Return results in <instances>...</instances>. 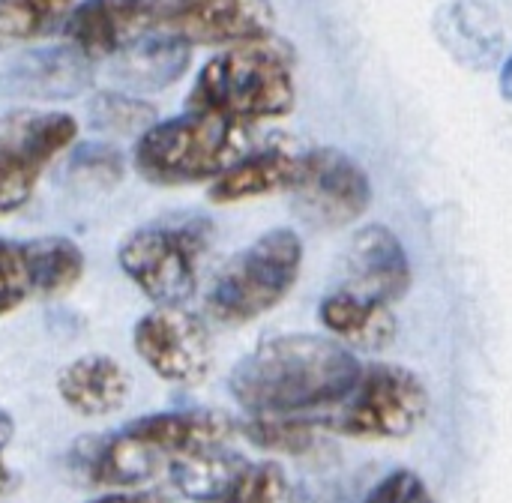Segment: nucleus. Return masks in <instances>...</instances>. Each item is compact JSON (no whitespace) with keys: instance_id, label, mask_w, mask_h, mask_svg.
Listing matches in <instances>:
<instances>
[{"instance_id":"f257e3e1","label":"nucleus","mask_w":512,"mask_h":503,"mask_svg":"<svg viewBox=\"0 0 512 503\" xmlns=\"http://www.w3.org/2000/svg\"><path fill=\"white\" fill-rule=\"evenodd\" d=\"M363 366L324 336H279L231 372V393L252 417H306L351 393Z\"/></svg>"},{"instance_id":"f03ea898","label":"nucleus","mask_w":512,"mask_h":503,"mask_svg":"<svg viewBox=\"0 0 512 503\" xmlns=\"http://www.w3.org/2000/svg\"><path fill=\"white\" fill-rule=\"evenodd\" d=\"M291 69V48L273 36L231 45L198 72L189 108L213 111L237 123L282 117L294 108Z\"/></svg>"},{"instance_id":"7ed1b4c3","label":"nucleus","mask_w":512,"mask_h":503,"mask_svg":"<svg viewBox=\"0 0 512 503\" xmlns=\"http://www.w3.org/2000/svg\"><path fill=\"white\" fill-rule=\"evenodd\" d=\"M252 153L249 123L213 111H186L153 123L135 144V168L159 186L216 180L237 159Z\"/></svg>"},{"instance_id":"20e7f679","label":"nucleus","mask_w":512,"mask_h":503,"mask_svg":"<svg viewBox=\"0 0 512 503\" xmlns=\"http://www.w3.org/2000/svg\"><path fill=\"white\" fill-rule=\"evenodd\" d=\"M213 231V222L195 213L162 216L132 231L123 240L117 261L156 306H183L198 285Z\"/></svg>"},{"instance_id":"39448f33","label":"nucleus","mask_w":512,"mask_h":503,"mask_svg":"<svg viewBox=\"0 0 512 503\" xmlns=\"http://www.w3.org/2000/svg\"><path fill=\"white\" fill-rule=\"evenodd\" d=\"M303 264V243L294 231L276 228L237 252L207 291V312L219 324H246L279 306L294 288Z\"/></svg>"},{"instance_id":"423d86ee","label":"nucleus","mask_w":512,"mask_h":503,"mask_svg":"<svg viewBox=\"0 0 512 503\" xmlns=\"http://www.w3.org/2000/svg\"><path fill=\"white\" fill-rule=\"evenodd\" d=\"M429 408L426 387L402 366H369L345 399L324 414L327 426L354 438H402L414 432Z\"/></svg>"},{"instance_id":"0eeeda50","label":"nucleus","mask_w":512,"mask_h":503,"mask_svg":"<svg viewBox=\"0 0 512 503\" xmlns=\"http://www.w3.org/2000/svg\"><path fill=\"white\" fill-rule=\"evenodd\" d=\"M78 135L63 111H12L0 117V213L18 210L48 162Z\"/></svg>"},{"instance_id":"6e6552de","label":"nucleus","mask_w":512,"mask_h":503,"mask_svg":"<svg viewBox=\"0 0 512 503\" xmlns=\"http://www.w3.org/2000/svg\"><path fill=\"white\" fill-rule=\"evenodd\" d=\"M288 192L297 216L315 228H342L363 216L372 201L366 171L333 147H318L300 156V171Z\"/></svg>"},{"instance_id":"1a4fd4ad","label":"nucleus","mask_w":512,"mask_h":503,"mask_svg":"<svg viewBox=\"0 0 512 503\" xmlns=\"http://www.w3.org/2000/svg\"><path fill=\"white\" fill-rule=\"evenodd\" d=\"M168 474L192 503H279L285 495L276 465H252L225 447L171 459Z\"/></svg>"},{"instance_id":"9d476101","label":"nucleus","mask_w":512,"mask_h":503,"mask_svg":"<svg viewBox=\"0 0 512 503\" xmlns=\"http://www.w3.org/2000/svg\"><path fill=\"white\" fill-rule=\"evenodd\" d=\"M138 357L171 384H198L210 372L213 348L204 321L183 306H156L132 333Z\"/></svg>"},{"instance_id":"9b49d317","label":"nucleus","mask_w":512,"mask_h":503,"mask_svg":"<svg viewBox=\"0 0 512 503\" xmlns=\"http://www.w3.org/2000/svg\"><path fill=\"white\" fill-rule=\"evenodd\" d=\"M276 12L270 0H171L162 27L189 45H240L270 36Z\"/></svg>"},{"instance_id":"f8f14e48","label":"nucleus","mask_w":512,"mask_h":503,"mask_svg":"<svg viewBox=\"0 0 512 503\" xmlns=\"http://www.w3.org/2000/svg\"><path fill=\"white\" fill-rule=\"evenodd\" d=\"M165 0H81L66 15V39L87 60L114 57L162 24Z\"/></svg>"},{"instance_id":"ddd939ff","label":"nucleus","mask_w":512,"mask_h":503,"mask_svg":"<svg viewBox=\"0 0 512 503\" xmlns=\"http://www.w3.org/2000/svg\"><path fill=\"white\" fill-rule=\"evenodd\" d=\"M411 288V264L393 231L384 225H369L354 234L345 255V285L360 300L390 306L402 300Z\"/></svg>"},{"instance_id":"4468645a","label":"nucleus","mask_w":512,"mask_h":503,"mask_svg":"<svg viewBox=\"0 0 512 503\" xmlns=\"http://www.w3.org/2000/svg\"><path fill=\"white\" fill-rule=\"evenodd\" d=\"M132 438H138L144 447H150L162 459H180L204 450L225 447L234 435V423L222 411H171V414H153L141 417L126 426Z\"/></svg>"},{"instance_id":"2eb2a0df","label":"nucleus","mask_w":512,"mask_h":503,"mask_svg":"<svg viewBox=\"0 0 512 503\" xmlns=\"http://www.w3.org/2000/svg\"><path fill=\"white\" fill-rule=\"evenodd\" d=\"M75 462H78V471L87 477V483L117 489V492L141 489L165 465L162 456H156L150 447H144L126 429H120L114 435L90 438L87 444H81L75 450Z\"/></svg>"},{"instance_id":"dca6fc26","label":"nucleus","mask_w":512,"mask_h":503,"mask_svg":"<svg viewBox=\"0 0 512 503\" xmlns=\"http://www.w3.org/2000/svg\"><path fill=\"white\" fill-rule=\"evenodd\" d=\"M129 390V372L105 354L78 357L57 375V393L63 405L81 417H108L120 411L129 399Z\"/></svg>"},{"instance_id":"f3484780","label":"nucleus","mask_w":512,"mask_h":503,"mask_svg":"<svg viewBox=\"0 0 512 503\" xmlns=\"http://www.w3.org/2000/svg\"><path fill=\"white\" fill-rule=\"evenodd\" d=\"M297 171H300L297 153H288L282 147L252 150L213 180L210 201L213 204H237L246 198H261V195L291 189L297 180Z\"/></svg>"},{"instance_id":"a211bd4d","label":"nucleus","mask_w":512,"mask_h":503,"mask_svg":"<svg viewBox=\"0 0 512 503\" xmlns=\"http://www.w3.org/2000/svg\"><path fill=\"white\" fill-rule=\"evenodd\" d=\"M114 75L135 87V90H162L171 81H177L189 60H192V45L183 42L174 33H159V36H141L120 54H114Z\"/></svg>"},{"instance_id":"6ab92c4d","label":"nucleus","mask_w":512,"mask_h":503,"mask_svg":"<svg viewBox=\"0 0 512 503\" xmlns=\"http://www.w3.org/2000/svg\"><path fill=\"white\" fill-rule=\"evenodd\" d=\"M318 315L330 333H336L339 339H345L357 348H369V351L384 348L396 333V321L387 306L360 300L348 291H333L321 303Z\"/></svg>"},{"instance_id":"aec40b11","label":"nucleus","mask_w":512,"mask_h":503,"mask_svg":"<svg viewBox=\"0 0 512 503\" xmlns=\"http://www.w3.org/2000/svg\"><path fill=\"white\" fill-rule=\"evenodd\" d=\"M24 258L36 297H57L78 285L84 273L81 249L66 237H39L24 243Z\"/></svg>"},{"instance_id":"412c9836","label":"nucleus","mask_w":512,"mask_h":503,"mask_svg":"<svg viewBox=\"0 0 512 503\" xmlns=\"http://www.w3.org/2000/svg\"><path fill=\"white\" fill-rule=\"evenodd\" d=\"M21 90L33 93L36 99H63L84 87L87 81V57L75 48L36 54L18 72H12Z\"/></svg>"},{"instance_id":"4be33fe9","label":"nucleus","mask_w":512,"mask_h":503,"mask_svg":"<svg viewBox=\"0 0 512 503\" xmlns=\"http://www.w3.org/2000/svg\"><path fill=\"white\" fill-rule=\"evenodd\" d=\"M75 0H0V36L36 39L51 33L72 12Z\"/></svg>"},{"instance_id":"5701e85b","label":"nucleus","mask_w":512,"mask_h":503,"mask_svg":"<svg viewBox=\"0 0 512 503\" xmlns=\"http://www.w3.org/2000/svg\"><path fill=\"white\" fill-rule=\"evenodd\" d=\"M93 123L111 132H144L153 126L156 111L144 105L141 99L132 96H117V93H99L90 102Z\"/></svg>"},{"instance_id":"b1692460","label":"nucleus","mask_w":512,"mask_h":503,"mask_svg":"<svg viewBox=\"0 0 512 503\" xmlns=\"http://www.w3.org/2000/svg\"><path fill=\"white\" fill-rule=\"evenodd\" d=\"M246 435L258 447L300 453L312 444V423L306 417H252Z\"/></svg>"},{"instance_id":"393cba45","label":"nucleus","mask_w":512,"mask_h":503,"mask_svg":"<svg viewBox=\"0 0 512 503\" xmlns=\"http://www.w3.org/2000/svg\"><path fill=\"white\" fill-rule=\"evenodd\" d=\"M30 297L36 294L24 258V243L0 240V315H9Z\"/></svg>"},{"instance_id":"a878e982","label":"nucleus","mask_w":512,"mask_h":503,"mask_svg":"<svg viewBox=\"0 0 512 503\" xmlns=\"http://www.w3.org/2000/svg\"><path fill=\"white\" fill-rule=\"evenodd\" d=\"M72 174L84 180L87 186H111L123 177V159L117 150L102 147V144L84 147L72 162Z\"/></svg>"},{"instance_id":"bb28decb","label":"nucleus","mask_w":512,"mask_h":503,"mask_svg":"<svg viewBox=\"0 0 512 503\" xmlns=\"http://www.w3.org/2000/svg\"><path fill=\"white\" fill-rule=\"evenodd\" d=\"M363 503H435L426 483L411 471H396L384 477Z\"/></svg>"},{"instance_id":"cd10ccee","label":"nucleus","mask_w":512,"mask_h":503,"mask_svg":"<svg viewBox=\"0 0 512 503\" xmlns=\"http://www.w3.org/2000/svg\"><path fill=\"white\" fill-rule=\"evenodd\" d=\"M90 503H159V501H153V498H144V495L114 492V495H102V498H93Z\"/></svg>"},{"instance_id":"c85d7f7f","label":"nucleus","mask_w":512,"mask_h":503,"mask_svg":"<svg viewBox=\"0 0 512 503\" xmlns=\"http://www.w3.org/2000/svg\"><path fill=\"white\" fill-rule=\"evenodd\" d=\"M9 438H12V417L0 408V453L6 450Z\"/></svg>"},{"instance_id":"c756f323","label":"nucleus","mask_w":512,"mask_h":503,"mask_svg":"<svg viewBox=\"0 0 512 503\" xmlns=\"http://www.w3.org/2000/svg\"><path fill=\"white\" fill-rule=\"evenodd\" d=\"M501 93L512 102V57L504 63V69H501Z\"/></svg>"},{"instance_id":"7c9ffc66","label":"nucleus","mask_w":512,"mask_h":503,"mask_svg":"<svg viewBox=\"0 0 512 503\" xmlns=\"http://www.w3.org/2000/svg\"><path fill=\"white\" fill-rule=\"evenodd\" d=\"M12 486V474H9V468L3 465V459H0V492H6Z\"/></svg>"}]
</instances>
